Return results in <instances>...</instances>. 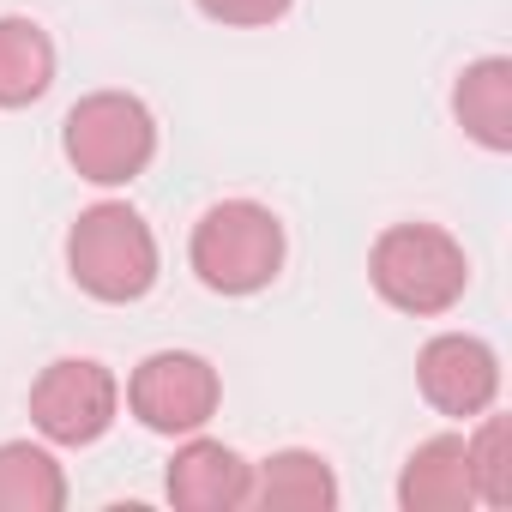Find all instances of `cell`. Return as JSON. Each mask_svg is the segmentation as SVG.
I'll use <instances>...</instances> for the list:
<instances>
[{"label":"cell","mask_w":512,"mask_h":512,"mask_svg":"<svg viewBox=\"0 0 512 512\" xmlns=\"http://www.w3.org/2000/svg\"><path fill=\"white\" fill-rule=\"evenodd\" d=\"M368 284L386 308L434 320L452 314L470 290V253L440 223H386L368 247Z\"/></svg>","instance_id":"cell-1"},{"label":"cell","mask_w":512,"mask_h":512,"mask_svg":"<svg viewBox=\"0 0 512 512\" xmlns=\"http://www.w3.org/2000/svg\"><path fill=\"white\" fill-rule=\"evenodd\" d=\"M67 272L91 302L127 308V302H145L157 290L163 253H157L151 223L127 199H97L67 229Z\"/></svg>","instance_id":"cell-2"},{"label":"cell","mask_w":512,"mask_h":512,"mask_svg":"<svg viewBox=\"0 0 512 512\" xmlns=\"http://www.w3.org/2000/svg\"><path fill=\"white\" fill-rule=\"evenodd\" d=\"M284 253H290L284 217L260 199H217L187 241L193 278L211 296H260L266 284H278Z\"/></svg>","instance_id":"cell-3"},{"label":"cell","mask_w":512,"mask_h":512,"mask_svg":"<svg viewBox=\"0 0 512 512\" xmlns=\"http://www.w3.org/2000/svg\"><path fill=\"white\" fill-rule=\"evenodd\" d=\"M61 151L79 181L91 187H127L157 157V115L133 91H91L61 121Z\"/></svg>","instance_id":"cell-4"},{"label":"cell","mask_w":512,"mask_h":512,"mask_svg":"<svg viewBox=\"0 0 512 512\" xmlns=\"http://www.w3.org/2000/svg\"><path fill=\"white\" fill-rule=\"evenodd\" d=\"M121 416V380L97 356H61L31 380V422L49 446H97Z\"/></svg>","instance_id":"cell-5"},{"label":"cell","mask_w":512,"mask_h":512,"mask_svg":"<svg viewBox=\"0 0 512 512\" xmlns=\"http://www.w3.org/2000/svg\"><path fill=\"white\" fill-rule=\"evenodd\" d=\"M223 404V380L199 350H151L133 374H127V410L139 428L151 434H199Z\"/></svg>","instance_id":"cell-6"},{"label":"cell","mask_w":512,"mask_h":512,"mask_svg":"<svg viewBox=\"0 0 512 512\" xmlns=\"http://www.w3.org/2000/svg\"><path fill=\"white\" fill-rule=\"evenodd\" d=\"M500 380H506V374H500V356H494V344L476 338V332H440V338H428L422 356H416V386H422V398H428L440 416H452V422H470V416L494 410Z\"/></svg>","instance_id":"cell-7"},{"label":"cell","mask_w":512,"mask_h":512,"mask_svg":"<svg viewBox=\"0 0 512 512\" xmlns=\"http://www.w3.org/2000/svg\"><path fill=\"white\" fill-rule=\"evenodd\" d=\"M163 494L181 512H241V506H253V464L199 428V434H181V446L163 470Z\"/></svg>","instance_id":"cell-8"},{"label":"cell","mask_w":512,"mask_h":512,"mask_svg":"<svg viewBox=\"0 0 512 512\" xmlns=\"http://www.w3.org/2000/svg\"><path fill=\"white\" fill-rule=\"evenodd\" d=\"M398 506L404 512H464V506H476V476H470L464 434H434L404 458Z\"/></svg>","instance_id":"cell-9"},{"label":"cell","mask_w":512,"mask_h":512,"mask_svg":"<svg viewBox=\"0 0 512 512\" xmlns=\"http://www.w3.org/2000/svg\"><path fill=\"white\" fill-rule=\"evenodd\" d=\"M338 500L344 488L332 464L308 446H284L253 464V506H266V512H338Z\"/></svg>","instance_id":"cell-10"},{"label":"cell","mask_w":512,"mask_h":512,"mask_svg":"<svg viewBox=\"0 0 512 512\" xmlns=\"http://www.w3.org/2000/svg\"><path fill=\"white\" fill-rule=\"evenodd\" d=\"M452 115H458V127H464L482 151L506 157V151H512V61H506V55L470 61V67L458 73V85H452Z\"/></svg>","instance_id":"cell-11"},{"label":"cell","mask_w":512,"mask_h":512,"mask_svg":"<svg viewBox=\"0 0 512 512\" xmlns=\"http://www.w3.org/2000/svg\"><path fill=\"white\" fill-rule=\"evenodd\" d=\"M55 85V37L37 19H0V109H31Z\"/></svg>","instance_id":"cell-12"},{"label":"cell","mask_w":512,"mask_h":512,"mask_svg":"<svg viewBox=\"0 0 512 512\" xmlns=\"http://www.w3.org/2000/svg\"><path fill=\"white\" fill-rule=\"evenodd\" d=\"M67 470L37 440H0V512H61Z\"/></svg>","instance_id":"cell-13"},{"label":"cell","mask_w":512,"mask_h":512,"mask_svg":"<svg viewBox=\"0 0 512 512\" xmlns=\"http://www.w3.org/2000/svg\"><path fill=\"white\" fill-rule=\"evenodd\" d=\"M464 446H470L476 506H512V422L482 410V422H476V434H464Z\"/></svg>","instance_id":"cell-14"},{"label":"cell","mask_w":512,"mask_h":512,"mask_svg":"<svg viewBox=\"0 0 512 512\" xmlns=\"http://www.w3.org/2000/svg\"><path fill=\"white\" fill-rule=\"evenodd\" d=\"M193 7L211 25H229V31H266L296 7V0H193Z\"/></svg>","instance_id":"cell-15"}]
</instances>
